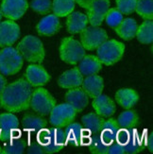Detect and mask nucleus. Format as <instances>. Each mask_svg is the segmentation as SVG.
<instances>
[{
	"label": "nucleus",
	"instance_id": "nucleus-1",
	"mask_svg": "<svg viewBox=\"0 0 153 154\" xmlns=\"http://www.w3.org/2000/svg\"><path fill=\"white\" fill-rule=\"evenodd\" d=\"M32 86L25 79H20L5 86L0 93V104L9 112H19L29 108Z\"/></svg>",
	"mask_w": 153,
	"mask_h": 154
},
{
	"label": "nucleus",
	"instance_id": "nucleus-2",
	"mask_svg": "<svg viewBox=\"0 0 153 154\" xmlns=\"http://www.w3.org/2000/svg\"><path fill=\"white\" fill-rule=\"evenodd\" d=\"M34 141L42 146L44 153L60 152L67 144L64 131L60 127H54L51 129H46L45 127L35 135Z\"/></svg>",
	"mask_w": 153,
	"mask_h": 154
},
{
	"label": "nucleus",
	"instance_id": "nucleus-3",
	"mask_svg": "<svg viewBox=\"0 0 153 154\" xmlns=\"http://www.w3.org/2000/svg\"><path fill=\"white\" fill-rule=\"evenodd\" d=\"M16 49L24 60L31 63H42L45 52L42 41L33 35L25 36L17 45Z\"/></svg>",
	"mask_w": 153,
	"mask_h": 154
},
{
	"label": "nucleus",
	"instance_id": "nucleus-4",
	"mask_svg": "<svg viewBox=\"0 0 153 154\" xmlns=\"http://www.w3.org/2000/svg\"><path fill=\"white\" fill-rule=\"evenodd\" d=\"M125 50L123 43L116 40H106L96 48V57L102 64L112 66L122 59Z\"/></svg>",
	"mask_w": 153,
	"mask_h": 154
},
{
	"label": "nucleus",
	"instance_id": "nucleus-5",
	"mask_svg": "<svg viewBox=\"0 0 153 154\" xmlns=\"http://www.w3.org/2000/svg\"><path fill=\"white\" fill-rule=\"evenodd\" d=\"M24 59L18 50L12 46H6L0 50V73L5 76L15 75L21 70Z\"/></svg>",
	"mask_w": 153,
	"mask_h": 154
},
{
	"label": "nucleus",
	"instance_id": "nucleus-6",
	"mask_svg": "<svg viewBox=\"0 0 153 154\" xmlns=\"http://www.w3.org/2000/svg\"><path fill=\"white\" fill-rule=\"evenodd\" d=\"M60 58L64 63L75 65L81 62L85 56L86 50L81 44L73 37H65L60 45Z\"/></svg>",
	"mask_w": 153,
	"mask_h": 154
},
{
	"label": "nucleus",
	"instance_id": "nucleus-7",
	"mask_svg": "<svg viewBox=\"0 0 153 154\" xmlns=\"http://www.w3.org/2000/svg\"><path fill=\"white\" fill-rule=\"evenodd\" d=\"M57 104L56 99L44 88H39L32 91L29 107L40 116H47Z\"/></svg>",
	"mask_w": 153,
	"mask_h": 154
},
{
	"label": "nucleus",
	"instance_id": "nucleus-8",
	"mask_svg": "<svg viewBox=\"0 0 153 154\" xmlns=\"http://www.w3.org/2000/svg\"><path fill=\"white\" fill-rule=\"evenodd\" d=\"M107 39V32L99 26H86L81 32V44L85 50H96Z\"/></svg>",
	"mask_w": 153,
	"mask_h": 154
},
{
	"label": "nucleus",
	"instance_id": "nucleus-9",
	"mask_svg": "<svg viewBox=\"0 0 153 154\" xmlns=\"http://www.w3.org/2000/svg\"><path fill=\"white\" fill-rule=\"evenodd\" d=\"M75 109L67 103L55 105L50 112V124L53 127L64 128L75 120L77 116Z\"/></svg>",
	"mask_w": 153,
	"mask_h": 154
},
{
	"label": "nucleus",
	"instance_id": "nucleus-10",
	"mask_svg": "<svg viewBox=\"0 0 153 154\" xmlns=\"http://www.w3.org/2000/svg\"><path fill=\"white\" fill-rule=\"evenodd\" d=\"M131 130L119 129L117 132V142L124 146L125 153L136 154L143 150L144 143L136 132L131 134Z\"/></svg>",
	"mask_w": 153,
	"mask_h": 154
},
{
	"label": "nucleus",
	"instance_id": "nucleus-11",
	"mask_svg": "<svg viewBox=\"0 0 153 154\" xmlns=\"http://www.w3.org/2000/svg\"><path fill=\"white\" fill-rule=\"evenodd\" d=\"M19 120L13 112L0 115V142H6L13 136L20 135L18 131Z\"/></svg>",
	"mask_w": 153,
	"mask_h": 154
},
{
	"label": "nucleus",
	"instance_id": "nucleus-12",
	"mask_svg": "<svg viewBox=\"0 0 153 154\" xmlns=\"http://www.w3.org/2000/svg\"><path fill=\"white\" fill-rule=\"evenodd\" d=\"M29 8L26 0H2L0 11L2 16L15 21L21 18Z\"/></svg>",
	"mask_w": 153,
	"mask_h": 154
},
{
	"label": "nucleus",
	"instance_id": "nucleus-13",
	"mask_svg": "<svg viewBox=\"0 0 153 154\" xmlns=\"http://www.w3.org/2000/svg\"><path fill=\"white\" fill-rule=\"evenodd\" d=\"M20 26L12 20L0 22V48L11 46L20 37Z\"/></svg>",
	"mask_w": 153,
	"mask_h": 154
},
{
	"label": "nucleus",
	"instance_id": "nucleus-14",
	"mask_svg": "<svg viewBox=\"0 0 153 154\" xmlns=\"http://www.w3.org/2000/svg\"><path fill=\"white\" fill-rule=\"evenodd\" d=\"M110 9V0H94L87 9V18L91 26H99Z\"/></svg>",
	"mask_w": 153,
	"mask_h": 154
},
{
	"label": "nucleus",
	"instance_id": "nucleus-15",
	"mask_svg": "<svg viewBox=\"0 0 153 154\" xmlns=\"http://www.w3.org/2000/svg\"><path fill=\"white\" fill-rule=\"evenodd\" d=\"M26 80L32 87H42L50 80V75L42 65L32 63L26 67Z\"/></svg>",
	"mask_w": 153,
	"mask_h": 154
},
{
	"label": "nucleus",
	"instance_id": "nucleus-16",
	"mask_svg": "<svg viewBox=\"0 0 153 154\" xmlns=\"http://www.w3.org/2000/svg\"><path fill=\"white\" fill-rule=\"evenodd\" d=\"M64 134L66 138V143L72 142L75 145L85 144V140H90V132L85 130L79 123H75L73 121L69 125L64 127Z\"/></svg>",
	"mask_w": 153,
	"mask_h": 154
},
{
	"label": "nucleus",
	"instance_id": "nucleus-17",
	"mask_svg": "<svg viewBox=\"0 0 153 154\" xmlns=\"http://www.w3.org/2000/svg\"><path fill=\"white\" fill-rule=\"evenodd\" d=\"M92 107L95 110V112L103 118L111 117L115 115L116 111V106L111 97L106 95H99L95 97L92 102Z\"/></svg>",
	"mask_w": 153,
	"mask_h": 154
},
{
	"label": "nucleus",
	"instance_id": "nucleus-18",
	"mask_svg": "<svg viewBox=\"0 0 153 154\" xmlns=\"http://www.w3.org/2000/svg\"><path fill=\"white\" fill-rule=\"evenodd\" d=\"M65 102L75 109L77 112H82L89 103V97L81 88L69 89L64 96Z\"/></svg>",
	"mask_w": 153,
	"mask_h": 154
},
{
	"label": "nucleus",
	"instance_id": "nucleus-19",
	"mask_svg": "<svg viewBox=\"0 0 153 154\" xmlns=\"http://www.w3.org/2000/svg\"><path fill=\"white\" fill-rule=\"evenodd\" d=\"M119 129L120 128L117 124L116 119L109 118L107 120H104L101 129L98 131V136L101 142L105 146H109L112 143L117 141V132Z\"/></svg>",
	"mask_w": 153,
	"mask_h": 154
},
{
	"label": "nucleus",
	"instance_id": "nucleus-20",
	"mask_svg": "<svg viewBox=\"0 0 153 154\" xmlns=\"http://www.w3.org/2000/svg\"><path fill=\"white\" fill-rule=\"evenodd\" d=\"M83 76L78 67H74L63 72L58 79V84L63 89L78 88L82 84Z\"/></svg>",
	"mask_w": 153,
	"mask_h": 154
},
{
	"label": "nucleus",
	"instance_id": "nucleus-21",
	"mask_svg": "<svg viewBox=\"0 0 153 154\" xmlns=\"http://www.w3.org/2000/svg\"><path fill=\"white\" fill-rule=\"evenodd\" d=\"M61 29V22L55 14H48L44 16L36 26L37 32L43 36H52Z\"/></svg>",
	"mask_w": 153,
	"mask_h": 154
},
{
	"label": "nucleus",
	"instance_id": "nucleus-22",
	"mask_svg": "<svg viewBox=\"0 0 153 154\" xmlns=\"http://www.w3.org/2000/svg\"><path fill=\"white\" fill-rule=\"evenodd\" d=\"M82 90L91 98H95L101 95L104 89V80L98 75L87 76L82 80Z\"/></svg>",
	"mask_w": 153,
	"mask_h": 154
},
{
	"label": "nucleus",
	"instance_id": "nucleus-23",
	"mask_svg": "<svg viewBox=\"0 0 153 154\" xmlns=\"http://www.w3.org/2000/svg\"><path fill=\"white\" fill-rule=\"evenodd\" d=\"M88 23V18L86 14L79 11H73L67 15L66 28L71 34H78L87 26Z\"/></svg>",
	"mask_w": 153,
	"mask_h": 154
},
{
	"label": "nucleus",
	"instance_id": "nucleus-24",
	"mask_svg": "<svg viewBox=\"0 0 153 154\" xmlns=\"http://www.w3.org/2000/svg\"><path fill=\"white\" fill-rule=\"evenodd\" d=\"M102 63L99 61V59L94 55L84 56L81 62L78 63V68L79 72L81 73L82 76H91L96 75L102 69Z\"/></svg>",
	"mask_w": 153,
	"mask_h": 154
},
{
	"label": "nucleus",
	"instance_id": "nucleus-25",
	"mask_svg": "<svg viewBox=\"0 0 153 154\" xmlns=\"http://www.w3.org/2000/svg\"><path fill=\"white\" fill-rule=\"evenodd\" d=\"M115 97L117 104L126 110L131 109L139 100L138 93L130 88H122L118 90Z\"/></svg>",
	"mask_w": 153,
	"mask_h": 154
},
{
	"label": "nucleus",
	"instance_id": "nucleus-26",
	"mask_svg": "<svg viewBox=\"0 0 153 154\" xmlns=\"http://www.w3.org/2000/svg\"><path fill=\"white\" fill-rule=\"evenodd\" d=\"M137 28L138 25L134 19L126 18L122 20L120 25L117 28H115V30L116 34L121 39L126 40V41H130V40H132L135 37Z\"/></svg>",
	"mask_w": 153,
	"mask_h": 154
},
{
	"label": "nucleus",
	"instance_id": "nucleus-27",
	"mask_svg": "<svg viewBox=\"0 0 153 154\" xmlns=\"http://www.w3.org/2000/svg\"><path fill=\"white\" fill-rule=\"evenodd\" d=\"M22 125L24 130L28 131L29 135H35L41 130L45 128L47 122L43 117L33 115H26L22 119Z\"/></svg>",
	"mask_w": 153,
	"mask_h": 154
},
{
	"label": "nucleus",
	"instance_id": "nucleus-28",
	"mask_svg": "<svg viewBox=\"0 0 153 154\" xmlns=\"http://www.w3.org/2000/svg\"><path fill=\"white\" fill-rule=\"evenodd\" d=\"M26 148V143L19 135L13 136L3 143L1 154H22Z\"/></svg>",
	"mask_w": 153,
	"mask_h": 154
},
{
	"label": "nucleus",
	"instance_id": "nucleus-29",
	"mask_svg": "<svg viewBox=\"0 0 153 154\" xmlns=\"http://www.w3.org/2000/svg\"><path fill=\"white\" fill-rule=\"evenodd\" d=\"M117 124L120 129L131 130L134 129L139 124V116L135 111L130 109L120 113V116L116 119Z\"/></svg>",
	"mask_w": 153,
	"mask_h": 154
},
{
	"label": "nucleus",
	"instance_id": "nucleus-30",
	"mask_svg": "<svg viewBox=\"0 0 153 154\" xmlns=\"http://www.w3.org/2000/svg\"><path fill=\"white\" fill-rule=\"evenodd\" d=\"M135 37L143 45H150L153 42V22L152 20L145 21L137 28Z\"/></svg>",
	"mask_w": 153,
	"mask_h": 154
},
{
	"label": "nucleus",
	"instance_id": "nucleus-31",
	"mask_svg": "<svg viewBox=\"0 0 153 154\" xmlns=\"http://www.w3.org/2000/svg\"><path fill=\"white\" fill-rule=\"evenodd\" d=\"M75 9V0H53L52 11L58 17H65L69 15Z\"/></svg>",
	"mask_w": 153,
	"mask_h": 154
},
{
	"label": "nucleus",
	"instance_id": "nucleus-32",
	"mask_svg": "<svg viewBox=\"0 0 153 154\" xmlns=\"http://www.w3.org/2000/svg\"><path fill=\"white\" fill-rule=\"evenodd\" d=\"M104 118L96 115V112H89L81 117V123L85 130L90 133L99 131L103 124Z\"/></svg>",
	"mask_w": 153,
	"mask_h": 154
},
{
	"label": "nucleus",
	"instance_id": "nucleus-33",
	"mask_svg": "<svg viewBox=\"0 0 153 154\" xmlns=\"http://www.w3.org/2000/svg\"><path fill=\"white\" fill-rule=\"evenodd\" d=\"M134 11L145 20H152L153 0H137Z\"/></svg>",
	"mask_w": 153,
	"mask_h": 154
},
{
	"label": "nucleus",
	"instance_id": "nucleus-34",
	"mask_svg": "<svg viewBox=\"0 0 153 154\" xmlns=\"http://www.w3.org/2000/svg\"><path fill=\"white\" fill-rule=\"evenodd\" d=\"M123 14L118 11L117 8H111L108 10L107 13L105 15V22L112 29H115L120 25L123 20Z\"/></svg>",
	"mask_w": 153,
	"mask_h": 154
},
{
	"label": "nucleus",
	"instance_id": "nucleus-35",
	"mask_svg": "<svg viewBox=\"0 0 153 154\" xmlns=\"http://www.w3.org/2000/svg\"><path fill=\"white\" fill-rule=\"evenodd\" d=\"M29 7L39 14H47L52 8V2L50 0H32Z\"/></svg>",
	"mask_w": 153,
	"mask_h": 154
},
{
	"label": "nucleus",
	"instance_id": "nucleus-36",
	"mask_svg": "<svg viewBox=\"0 0 153 154\" xmlns=\"http://www.w3.org/2000/svg\"><path fill=\"white\" fill-rule=\"evenodd\" d=\"M137 0H116V6L118 11L122 14H131L135 10Z\"/></svg>",
	"mask_w": 153,
	"mask_h": 154
},
{
	"label": "nucleus",
	"instance_id": "nucleus-37",
	"mask_svg": "<svg viewBox=\"0 0 153 154\" xmlns=\"http://www.w3.org/2000/svg\"><path fill=\"white\" fill-rule=\"evenodd\" d=\"M107 154H125L124 146L120 143L115 141L108 146Z\"/></svg>",
	"mask_w": 153,
	"mask_h": 154
},
{
	"label": "nucleus",
	"instance_id": "nucleus-38",
	"mask_svg": "<svg viewBox=\"0 0 153 154\" xmlns=\"http://www.w3.org/2000/svg\"><path fill=\"white\" fill-rule=\"evenodd\" d=\"M145 145H147L149 152H153V133L150 132L149 135L147 137V141H145Z\"/></svg>",
	"mask_w": 153,
	"mask_h": 154
},
{
	"label": "nucleus",
	"instance_id": "nucleus-39",
	"mask_svg": "<svg viewBox=\"0 0 153 154\" xmlns=\"http://www.w3.org/2000/svg\"><path fill=\"white\" fill-rule=\"evenodd\" d=\"M93 1H94V0H75V2H77L81 8H84V9H87L93 3Z\"/></svg>",
	"mask_w": 153,
	"mask_h": 154
},
{
	"label": "nucleus",
	"instance_id": "nucleus-40",
	"mask_svg": "<svg viewBox=\"0 0 153 154\" xmlns=\"http://www.w3.org/2000/svg\"><path fill=\"white\" fill-rule=\"evenodd\" d=\"M6 85H7V80L4 78V76L0 73V93H1V91L5 88Z\"/></svg>",
	"mask_w": 153,
	"mask_h": 154
},
{
	"label": "nucleus",
	"instance_id": "nucleus-41",
	"mask_svg": "<svg viewBox=\"0 0 153 154\" xmlns=\"http://www.w3.org/2000/svg\"><path fill=\"white\" fill-rule=\"evenodd\" d=\"M1 19H2V13H1V11H0V22H1Z\"/></svg>",
	"mask_w": 153,
	"mask_h": 154
},
{
	"label": "nucleus",
	"instance_id": "nucleus-42",
	"mask_svg": "<svg viewBox=\"0 0 153 154\" xmlns=\"http://www.w3.org/2000/svg\"><path fill=\"white\" fill-rule=\"evenodd\" d=\"M1 152H2V146L0 145V154H1Z\"/></svg>",
	"mask_w": 153,
	"mask_h": 154
},
{
	"label": "nucleus",
	"instance_id": "nucleus-43",
	"mask_svg": "<svg viewBox=\"0 0 153 154\" xmlns=\"http://www.w3.org/2000/svg\"><path fill=\"white\" fill-rule=\"evenodd\" d=\"M0 107H1V104H0Z\"/></svg>",
	"mask_w": 153,
	"mask_h": 154
}]
</instances>
